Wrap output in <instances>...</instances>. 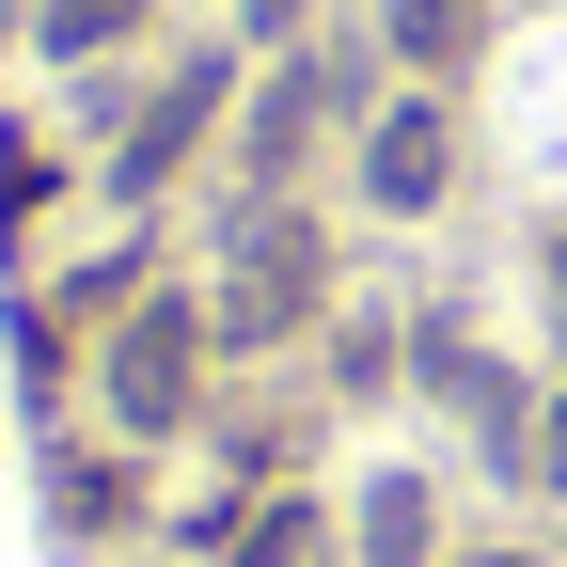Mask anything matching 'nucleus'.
I'll use <instances>...</instances> for the list:
<instances>
[{
    "label": "nucleus",
    "instance_id": "nucleus-3",
    "mask_svg": "<svg viewBox=\"0 0 567 567\" xmlns=\"http://www.w3.org/2000/svg\"><path fill=\"white\" fill-rule=\"evenodd\" d=\"M205 111H221V63H174V95L126 126V158H111V174H126V189H158V174L189 158V142H205Z\"/></svg>",
    "mask_w": 567,
    "mask_h": 567
},
{
    "label": "nucleus",
    "instance_id": "nucleus-2",
    "mask_svg": "<svg viewBox=\"0 0 567 567\" xmlns=\"http://www.w3.org/2000/svg\"><path fill=\"white\" fill-rule=\"evenodd\" d=\"M111 410H126V425H174V410H189V316H174V300L111 347Z\"/></svg>",
    "mask_w": 567,
    "mask_h": 567
},
{
    "label": "nucleus",
    "instance_id": "nucleus-4",
    "mask_svg": "<svg viewBox=\"0 0 567 567\" xmlns=\"http://www.w3.org/2000/svg\"><path fill=\"white\" fill-rule=\"evenodd\" d=\"M363 567H425V488H363Z\"/></svg>",
    "mask_w": 567,
    "mask_h": 567
},
{
    "label": "nucleus",
    "instance_id": "nucleus-9",
    "mask_svg": "<svg viewBox=\"0 0 567 567\" xmlns=\"http://www.w3.org/2000/svg\"><path fill=\"white\" fill-rule=\"evenodd\" d=\"M473 567H536V551H473Z\"/></svg>",
    "mask_w": 567,
    "mask_h": 567
},
{
    "label": "nucleus",
    "instance_id": "nucleus-5",
    "mask_svg": "<svg viewBox=\"0 0 567 567\" xmlns=\"http://www.w3.org/2000/svg\"><path fill=\"white\" fill-rule=\"evenodd\" d=\"M142 17H158V0H48V17H32V32H48L63 63H80V48H111V32H142Z\"/></svg>",
    "mask_w": 567,
    "mask_h": 567
},
{
    "label": "nucleus",
    "instance_id": "nucleus-10",
    "mask_svg": "<svg viewBox=\"0 0 567 567\" xmlns=\"http://www.w3.org/2000/svg\"><path fill=\"white\" fill-rule=\"evenodd\" d=\"M0 17H17V0H0Z\"/></svg>",
    "mask_w": 567,
    "mask_h": 567
},
{
    "label": "nucleus",
    "instance_id": "nucleus-8",
    "mask_svg": "<svg viewBox=\"0 0 567 567\" xmlns=\"http://www.w3.org/2000/svg\"><path fill=\"white\" fill-rule=\"evenodd\" d=\"M536 473H551V488H567V410H536Z\"/></svg>",
    "mask_w": 567,
    "mask_h": 567
},
{
    "label": "nucleus",
    "instance_id": "nucleus-1",
    "mask_svg": "<svg viewBox=\"0 0 567 567\" xmlns=\"http://www.w3.org/2000/svg\"><path fill=\"white\" fill-rule=\"evenodd\" d=\"M442 174H457V126L425 111V95H410V111H379V142H363V189H379V205H442Z\"/></svg>",
    "mask_w": 567,
    "mask_h": 567
},
{
    "label": "nucleus",
    "instance_id": "nucleus-6",
    "mask_svg": "<svg viewBox=\"0 0 567 567\" xmlns=\"http://www.w3.org/2000/svg\"><path fill=\"white\" fill-rule=\"evenodd\" d=\"M394 48H410V63H457V48H473V0H394Z\"/></svg>",
    "mask_w": 567,
    "mask_h": 567
},
{
    "label": "nucleus",
    "instance_id": "nucleus-7",
    "mask_svg": "<svg viewBox=\"0 0 567 567\" xmlns=\"http://www.w3.org/2000/svg\"><path fill=\"white\" fill-rule=\"evenodd\" d=\"M237 567H316V520H300V505H268V520H237Z\"/></svg>",
    "mask_w": 567,
    "mask_h": 567
}]
</instances>
